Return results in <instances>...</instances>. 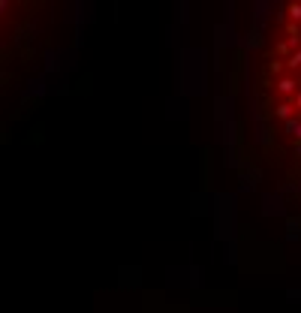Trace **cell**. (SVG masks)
<instances>
[{
	"mask_svg": "<svg viewBox=\"0 0 301 313\" xmlns=\"http://www.w3.org/2000/svg\"><path fill=\"white\" fill-rule=\"evenodd\" d=\"M295 88H298V82H295V78H283V82H277V91H280L283 97L295 94Z\"/></svg>",
	"mask_w": 301,
	"mask_h": 313,
	"instance_id": "obj_1",
	"label": "cell"
},
{
	"mask_svg": "<svg viewBox=\"0 0 301 313\" xmlns=\"http://www.w3.org/2000/svg\"><path fill=\"white\" fill-rule=\"evenodd\" d=\"M292 112H295L292 103H280L277 106V118H283V121H292Z\"/></svg>",
	"mask_w": 301,
	"mask_h": 313,
	"instance_id": "obj_2",
	"label": "cell"
},
{
	"mask_svg": "<svg viewBox=\"0 0 301 313\" xmlns=\"http://www.w3.org/2000/svg\"><path fill=\"white\" fill-rule=\"evenodd\" d=\"M298 66H301V48L289 54V69H298Z\"/></svg>",
	"mask_w": 301,
	"mask_h": 313,
	"instance_id": "obj_3",
	"label": "cell"
},
{
	"mask_svg": "<svg viewBox=\"0 0 301 313\" xmlns=\"http://www.w3.org/2000/svg\"><path fill=\"white\" fill-rule=\"evenodd\" d=\"M286 127H289V133H292L295 139H301V121H289Z\"/></svg>",
	"mask_w": 301,
	"mask_h": 313,
	"instance_id": "obj_4",
	"label": "cell"
},
{
	"mask_svg": "<svg viewBox=\"0 0 301 313\" xmlns=\"http://www.w3.org/2000/svg\"><path fill=\"white\" fill-rule=\"evenodd\" d=\"M289 15H292L295 21H301V3H292V6H289Z\"/></svg>",
	"mask_w": 301,
	"mask_h": 313,
	"instance_id": "obj_5",
	"label": "cell"
},
{
	"mask_svg": "<svg viewBox=\"0 0 301 313\" xmlns=\"http://www.w3.org/2000/svg\"><path fill=\"white\" fill-rule=\"evenodd\" d=\"M280 69H283V63H280V60H271V63H268V72H280Z\"/></svg>",
	"mask_w": 301,
	"mask_h": 313,
	"instance_id": "obj_6",
	"label": "cell"
},
{
	"mask_svg": "<svg viewBox=\"0 0 301 313\" xmlns=\"http://www.w3.org/2000/svg\"><path fill=\"white\" fill-rule=\"evenodd\" d=\"M298 109H301V94H298Z\"/></svg>",
	"mask_w": 301,
	"mask_h": 313,
	"instance_id": "obj_7",
	"label": "cell"
},
{
	"mask_svg": "<svg viewBox=\"0 0 301 313\" xmlns=\"http://www.w3.org/2000/svg\"><path fill=\"white\" fill-rule=\"evenodd\" d=\"M295 148H298V154H301V145H295Z\"/></svg>",
	"mask_w": 301,
	"mask_h": 313,
	"instance_id": "obj_8",
	"label": "cell"
}]
</instances>
